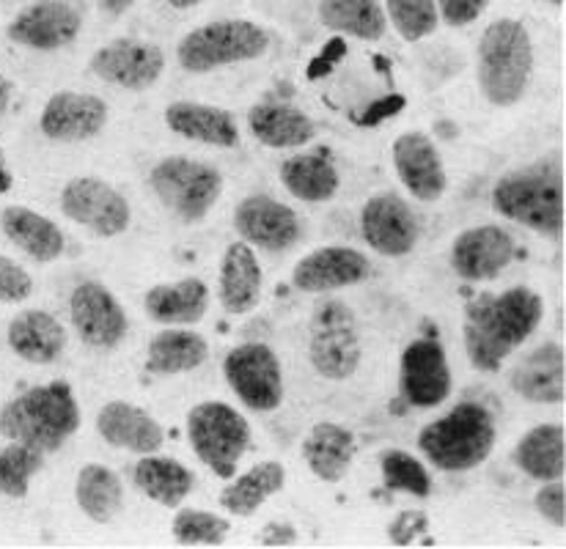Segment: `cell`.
I'll list each match as a JSON object with an SVG mask.
<instances>
[{
  "label": "cell",
  "mask_w": 566,
  "mask_h": 549,
  "mask_svg": "<svg viewBox=\"0 0 566 549\" xmlns=\"http://www.w3.org/2000/svg\"><path fill=\"white\" fill-rule=\"evenodd\" d=\"M545 316V299L528 286L506 288L503 294H479L468 303L462 338L475 371L497 373L536 332Z\"/></svg>",
  "instance_id": "6da1fadb"
},
{
  "label": "cell",
  "mask_w": 566,
  "mask_h": 549,
  "mask_svg": "<svg viewBox=\"0 0 566 549\" xmlns=\"http://www.w3.org/2000/svg\"><path fill=\"white\" fill-rule=\"evenodd\" d=\"M81 429V407L66 382H48L25 390L0 410V434L42 454H55Z\"/></svg>",
  "instance_id": "7a4b0ae2"
},
{
  "label": "cell",
  "mask_w": 566,
  "mask_h": 549,
  "mask_svg": "<svg viewBox=\"0 0 566 549\" xmlns=\"http://www.w3.org/2000/svg\"><path fill=\"white\" fill-rule=\"evenodd\" d=\"M492 209L542 236L564 231V171L562 162H534L506 173L492 187Z\"/></svg>",
  "instance_id": "3957f363"
},
{
  "label": "cell",
  "mask_w": 566,
  "mask_h": 549,
  "mask_svg": "<svg viewBox=\"0 0 566 549\" xmlns=\"http://www.w3.org/2000/svg\"><path fill=\"white\" fill-rule=\"evenodd\" d=\"M475 72L484 99L495 107H514L528 92L534 72V42L520 20H495L486 25L475 53Z\"/></svg>",
  "instance_id": "277c9868"
},
{
  "label": "cell",
  "mask_w": 566,
  "mask_h": 549,
  "mask_svg": "<svg viewBox=\"0 0 566 549\" xmlns=\"http://www.w3.org/2000/svg\"><path fill=\"white\" fill-rule=\"evenodd\" d=\"M495 418L484 404L462 401L440 421L418 432V451L443 473H465L486 462L495 448Z\"/></svg>",
  "instance_id": "5b68a950"
},
{
  "label": "cell",
  "mask_w": 566,
  "mask_h": 549,
  "mask_svg": "<svg viewBox=\"0 0 566 549\" xmlns=\"http://www.w3.org/2000/svg\"><path fill=\"white\" fill-rule=\"evenodd\" d=\"M270 50L264 28L251 20H218L196 28L179 42L177 61L190 75H203L220 66L245 64L262 59Z\"/></svg>",
  "instance_id": "8992f818"
},
{
  "label": "cell",
  "mask_w": 566,
  "mask_h": 549,
  "mask_svg": "<svg viewBox=\"0 0 566 549\" xmlns=\"http://www.w3.org/2000/svg\"><path fill=\"white\" fill-rule=\"evenodd\" d=\"M188 440L192 454L218 478H234L237 464L251 445V423L231 404L203 401L190 410Z\"/></svg>",
  "instance_id": "52a82bcc"
},
{
  "label": "cell",
  "mask_w": 566,
  "mask_h": 549,
  "mask_svg": "<svg viewBox=\"0 0 566 549\" xmlns=\"http://www.w3.org/2000/svg\"><path fill=\"white\" fill-rule=\"evenodd\" d=\"M364 358L358 319L342 299L316 305L308 327V360L322 379L344 382L358 371Z\"/></svg>",
  "instance_id": "ba28073f"
},
{
  "label": "cell",
  "mask_w": 566,
  "mask_h": 549,
  "mask_svg": "<svg viewBox=\"0 0 566 549\" xmlns=\"http://www.w3.org/2000/svg\"><path fill=\"white\" fill-rule=\"evenodd\" d=\"M149 184L168 212L182 223H198L212 212L223 192V173L209 162L166 157L149 173Z\"/></svg>",
  "instance_id": "9c48e42d"
},
{
  "label": "cell",
  "mask_w": 566,
  "mask_h": 549,
  "mask_svg": "<svg viewBox=\"0 0 566 549\" xmlns=\"http://www.w3.org/2000/svg\"><path fill=\"white\" fill-rule=\"evenodd\" d=\"M223 373L237 399L253 412H275L283 404V368L268 344H240L223 360Z\"/></svg>",
  "instance_id": "30bf717a"
},
{
  "label": "cell",
  "mask_w": 566,
  "mask_h": 549,
  "mask_svg": "<svg viewBox=\"0 0 566 549\" xmlns=\"http://www.w3.org/2000/svg\"><path fill=\"white\" fill-rule=\"evenodd\" d=\"M61 212L72 220V223L83 225L96 236H122L129 229V203L116 187H111L102 179L94 177H77L66 182L61 190Z\"/></svg>",
  "instance_id": "8fae6325"
},
{
  "label": "cell",
  "mask_w": 566,
  "mask_h": 549,
  "mask_svg": "<svg viewBox=\"0 0 566 549\" xmlns=\"http://www.w3.org/2000/svg\"><path fill=\"white\" fill-rule=\"evenodd\" d=\"M83 14L72 0H36L6 28V36L25 50L53 53L81 36Z\"/></svg>",
  "instance_id": "7c38bea8"
},
{
  "label": "cell",
  "mask_w": 566,
  "mask_h": 549,
  "mask_svg": "<svg viewBox=\"0 0 566 549\" xmlns=\"http://www.w3.org/2000/svg\"><path fill=\"white\" fill-rule=\"evenodd\" d=\"M88 70L111 86L146 92L166 72V53L160 44L140 42V39H113L92 55Z\"/></svg>",
  "instance_id": "4fadbf2b"
},
{
  "label": "cell",
  "mask_w": 566,
  "mask_h": 549,
  "mask_svg": "<svg viewBox=\"0 0 566 549\" xmlns=\"http://www.w3.org/2000/svg\"><path fill=\"white\" fill-rule=\"evenodd\" d=\"M360 234L379 256L401 258L416 251L421 225L405 198L396 192H377L360 209Z\"/></svg>",
  "instance_id": "5bb4252c"
},
{
  "label": "cell",
  "mask_w": 566,
  "mask_h": 549,
  "mask_svg": "<svg viewBox=\"0 0 566 549\" xmlns=\"http://www.w3.org/2000/svg\"><path fill=\"white\" fill-rule=\"evenodd\" d=\"M451 366L446 358L443 344L434 338H418L407 344L401 352V373L399 388L401 395L410 407L418 410H432L440 407L451 395Z\"/></svg>",
  "instance_id": "9a60e30c"
},
{
  "label": "cell",
  "mask_w": 566,
  "mask_h": 549,
  "mask_svg": "<svg viewBox=\"0 0 566 549\" xmlns=\"http://www.w3.org/2000/svg\"><path fill=\"white\" fill-rule=\"evenodd\" d=\"M70 319L77 338L92 349H116L127 336V314L102 283H77L70 297Z\"/></svg>",
  "instance_id": "2e32d148"
},
{
  "label": "cell",
  "mask_w": 566,
  "mask_h": 549,
  "mask_svg": "<svg viewBox=\"0 0 566 549\" xmlns=\"http://www.w3.org/2000/svg\"><path fill=\"white\" fill-rule=\"evenodd\" d=\"M234 229L242 242L270 253L289 251L303 236V223H300L297 212L270 196L242 198L234 209Z\"/></svg>",
  "instance_id": "e0dca14e"
},
{
  "label": "cell",
  "mask_w": 566,
  "mask_h": 549,
  "mask_svg": "<svg viewBox=\"0 0 566 549\" xmlns=\"http://www.w3.org/2000/svg\"><path fill=\"white\" fill-rule=\"evenodd\" d=\"M111 118V107L102 96L61 92L53 94L39 116V129L44 138L59 140V144H77V140H92L105 129Z\"/></svg>",
  "instance_id": "ac0fdd59"
},
{
  "label": "cell",
  "mask_w": 566,
  "mask_h": 549,
  "mask_svg": "<svg viewBox=\"0 0 566 549\" xmlns=\"http://www.w3.org/2000/svg\"><path fill=\"white\" fill-rule=\"evenodd\" d=\"M371 275V262L355 247L331 245L300 258L292 270V286L305 294H325L358 286Z\"/></svg>",
  "instance_id": "d6986e66"
},
{
  "label": "cell",
  "mask_w": 566,
  "mask_h": 549,
  "mask_svg": "<svg viewBox=\"0 0 566 549\" xmlns=\"http://www.w3.org/2000/svg\"><path fill=\"white\" fill-rule=\"evenodd\" d=\"M394 168L405 190L423 203L440 201L449 187L443 157L423 133H405L394 140Z\"/></svg>",
  "instance_id": "ffe728a7"
},
{
  "label": "cell",
  "mask_w": 566,
  "mask_h": 549,
  "mask_svg": "<svg viewBox=\"0 0 566 549\" xmlns=\"http://www.w3.org/2000/svg\"><path fill=\"white\" fill-rule=\"evenodd\" d=\"M514 262V240L501 225H475L451 245V270L462 281H492Z\"/></svg>",
  "instance_id": "44dd1931"
},
{
  "label": "cell",
  "mask_w": 566,
  "mask_h": 549,
  "mask_svg": "<svg viewBox=\"0 0 566 549\" xmlns=\"http://www.w3.org/2000/svg\"><path fill=\"white\" fill-rule=\"evenodd\" d=\"M96 432L113 448L129 451V454H157L166 443V432L160 423L138 404L129 401H107L96 415Z\"/></svg>",
  "instance_id": "7402d4cb"
},
{
  "label": "cell",
  "mask_w": 566,
  "mask_h": 549,
  "mask_svg": "<svg viewBox=\"0 0 566 549\" xmlns=\"http://www.w3.org/2000/svg\"><path fill=\"white\" fill-rule=\"evenodd\" d=\"M166 124L179 138L196 140L203 146H218V149H234L240 144V127L229 110L218 105H203V102L179 99L166 107Z\"/></svg>",
  "instance_id": "603a6c76"
},
{
  "label": "cell",
  "mask_w": 566,
  "mask_h": 549,
  "mask_svg": "<svg viewBox=\"0 0 566 549\" xmlns=\"http://www.w3.org/2000/svg\"><path fill=\"white\" fill-rule=\"evenodd\" d=\"M9 349L33 366H50L64 355L66 330L48 310H22L6 330Z\"/></svg>",
  "instance_id": "cb8c5ba5"
},
{
  "label": "cell",
  "mask_w": 566,
  "mask_h": 549,
  "mask_svg": "<svg viewBox=\"0 0 566 549\" xmlns=\"http://www.w3.org/2000/svg\"><path fill=\"white\" fill-rule=\"evenodd\" d=\"M512 390L534 404H562L566 399V363L558 344H542L512 371Z\"/></svg>",
  "instance_id": "d4e9b609"
},
{
  "label": "cell",
  "mask_w": 566,
  "mask_h": 549,
  "mask_svg": "<svg viewBox=\"0 0 566 549\" xmlns=\"http://www.w3.org/2000/svg\"><path fill=\"white\" fill-rule=\"evenodd\" d=\"M262 264L248 242H234L226 247L223 264H220V303L226 314H251L262 299Z\"/></svg>",
  "instance_id": "484cf974"
},
{
  "label": "cell",
  "mask_w": 566,
  "mask_h": 549,
  "mask_svg": "<svg viewBox=\"0 0 566 549\" xmlns=\"http://www.w3.org/2000/svg\"><path fill=\"white\" fill-rule=\"evenodd\" d=\"M144 310L157 325H198L209 310V288L201 277H182L177 283H160L144 297Z\"/></svg>",
  "instance_id": "4316f807"
},
{
  "label": "cell",
  "mask_w": 566,
  "mask_h": 549,
  "mask_svg": "<svg viewBox=\"0 0 566 549\" xmlns=\"http://www.w3.org/2000/svg\"><path fill=\"white\" fill-rule=\"evenodd\" d=\"M248 129L268 149H300L311 144L316 124L286 102H259L248 110Z\"/></svg>",
  "instance_id": "83f0119b"
},
{
  "label": "cell",
  "mask_w": 566,
  "mask_h": 549,
  "mask_svg": "<svg viewBox=\"0 0 566 549\" xmlns=\"http://www.w3.org/2000/svg\"><path fill=\"white\" fill-rule=\"evenodd\" d=\"M0 229L14 242L22 253L33 258V262L50 264L55 258L64 256V231L44 214L33 212L28 207H6L0 212Z\"/></svg>",
  "instance_id": "f1b7e54d"
},
{
  "label": "cell",
  "mask_w": 566,
  "mask_h": 549,
  "mask_svg": "<svg viewBox=\"0 0 566 549\" xmlns=\"http://www.w3.org/2000/svg\"><path fill=\"white\" fill-rule=\"evenodd\" d=\"M355 434L342 423H316L303 440V458L311 473L325 484H338L355 458Z\"/></svg>",
  "instance_id": "f546056e"
},
{
  "label": "cell",
  "mask_w": 566,
  "mask_h": 549,
  "mask_svg": "<svg viewBox=\"0 0 566 549\" xmlns=\"http://www.w3.org/2000/svg\"><path fill=\"white\" fill-rule=\"evenodd\" d=\"M281 184L300 201L325 203L336 198L342 179H338V168L333 162L331 151L316 149L308 151V155H294L283 160Z\"/></svg>",
  "instance_id": "4dcf8cb0"
},
{
  "label": "cell",
  "mask_w": 566,
  "mask_h": 549,
  "mask_svg": "<svg viewBox=\"0 0 566 549\" xmlns=\"http://www.w3.org/2000/svg\"><path fill=\"white\" fill-rule=\"evenodd\" d=\"M514 464L539 484L562 481L566 469V432L562 423H542L525 432L514 448Z\"/></svg>",
  "instance_id": "1f68e13d"
},
{
  "label": "cell",
  "mask_w": 566,
  "mask_h": 549,
  "mask_svg": "<svg viewBox=\"0 0 566 549\" xmlns=\"http://www.w3.org/2000/svg\"><path fill=\"white\" fill-rule=\"evenodd\" d=\"M133 484L144 492L149 500H155L163 508H177L182 506L196 489V475L190 467L171 456L160 454H146L135 464L133 469Z\"/></svg>",
  "instance_id": "d6a6232c"
},
{
  "label": "cell",
  "mask_w": 566,
  "mask_h": 549,
  "mask_svg": "<svg viewBox=\"0 0 566 549\" xmlns=\"http://www.w3.org/2000/svg\"><path fill=\"white\" fill-rule=\"evenodd\" d=\"M209 344L201 332L163 330L146 349V371L157 377H177L207 363Z\"/></svg>",
  "instance_id": "836d02e7"
},
{
  "label": "cell",
  "mask_w": 566,
  "mask_h": 549,
  "mask_svg": "<svg viewBox=\"0 0 566 549\" xmlns=\"http://www.w3.org/2000/svg\"><path fill=\"white\" fill-rule=\"evenodd\" d=\"M286 484V469L281 462H259L234 484L220 492V506L234 517H253Z\"/></svg>",
  "instance_id": "e575fe53"
},
{
  "label": "cell",
  "mask_w": 566,
  "mask_h": 549,
  "mask_svg": "<svg viewBox=\"0 0 566 549\" xmlns=\"http://www.w3.org/2000/svg\"><path fill=\"white\" fill-rule=\"evenodd\" d=\"M75 500L92 522L107 525L122 514L124 484L105 464H86L75 481Z\"/></svg>",
  "instance_id": "d590c367"
},
{
  "label": "cell",
  "mask_w": 566,
  "mask_h": 549,
  "mask_svg": "<svg viewBox=\"0 0 566 549\" xmlns=\"http://www.w3.org/2000/svg\"><path fill=\"white\" fill-rule=\"evenodd\" d=\"M322 25L360 42H379L388 31V17L379 0H322Z\"/></svg>",
  "instance_id": "8d00e7d4"
},
{
  "label": "cell",
  "mask_w": 566,
  "mask_h": 549,
  "mask_svg": "<svg viewBox=\"0 0 566 549\" xmlns=\"http://www.w3.org/2000/svg\"><path fill=\"white\" fill-rule=\"evenodd\" d=\"M44 469V454L33 445L9 443L0 451V495L22 500L31 489L33 475Z\"/></svg>",
  "instance_id": "74e56055"
},
{
  "label": "cell",
  "mask_w": 566,
  "mask_h": 549,
  "mask_svg": "<svg viewBox=\"0 0 566 549\" xmlns=\"http://www.w3.org/2000/svg\"><path fill=\"white\" fill-rule=\"evenodd\" d=\"M382 9L405 42H421L440 25L438 0H385Z\"/></svg>",
  "instance_id": "f35d334b"
},
{
  "label": "cell",
  "mask_w": 566,
  "mask_h": 549,
  "mask_svg": "<svg viewBox=\"0 0 566 549\" xmlns=\"http://www.w3.org/2000/svg\"><path fill=\"white\" fill-rule=\"evenodd\" d=\"M379 469H382V481L388 489L407 492L412 497H429L432 495V475L418 462V456L407 454L401 448H390L379 456Z\"/></svg>",
  "instance_id": "ab89813d"
},
{
  "label": "cell",
  "mask_w": 566,
  "mask_h": 549,
  "mask_svg": "<svg viewBox=\"0 0 566 549\" xmlns=\"http://www.w3.org/2000/svg\"><path fill=\"white\" fill-rule=\"evenodd\" d=\"M174 539L179 545H223L229 539L231 522L220 514L201 511V508H182L174 517Z\"/></svg>",
  "instance_id": "60d3db41"
},
{
  "label": "cell",
  "mask_w": 566,
  "mask_h": 549,
  "mask_svg": "<svg viewBox=\"0 0 566 549\" xmlns=\"http://www.w3.org/2000/svg\"><path fill=\"white\" fill-rule=\"evenodd\" d=\"M33 294V277L14 258L0 256V303H25Z\"/></svg>",
  "instance_id": "b9f144b4"
},
{
  "label": "cell",
  "mask_w": 566,
  "mask_h": 549,
  "mask_svg": "<svg viewBox=\"0 0 566 549\" xmlns=\"http://www.w3.org/2000/svg\"><path fill=\"white\" fill-rule=\"evenodd\" d=\"M536 514L553 528H564L566 525V486L562 481H547L534 497Z\"/></svg>",
  "instance_id": "7bdbcfd3"
},
{
  "label": "cell",
  "mask_w": 566,
  "mask_h": 549,
  "mask_svg": "<svg viewBox=\"0 0 566 549\" xmlns=\"http://www.w3.org/2000/svg\"><path fill=\"white\" fill-rule=\"evenodd\" d=\"M429 530L427 511H401L394 522L388 525V539L390 545L410 547L421 539V534Z\"/></svg>",
  "instance_id": "ee69618b"
},
{
  "label": "cell",
  "mask_w": 566,
  "mask_h": 549,
  "mask_svg": "<svg viewBox=\"0 0 566 549\" xmlns=\"http://www.w3.org/2000/svg\"><path fill=\"white\" fill-rule=\"evenodd\" d=\"M486 3L490 0H438V14L446 25L462 28L479 20L484 14Z\"/></svg>",
  "instance_id": "f6af8a7d"
},
{
  "label": "cell",
  "mask_w": 566,
  "mask_h": 549,
  "mask_svg": "<svg viewBox=\"0 0 566 549\" xmlns=\"http://www.w3.org/2000/svg\"><path fill=\"white\" fill-rule=\"evenodd\" d=\"M297 528L289 522H270L268 528L262 530L259 541L268 547H286V545H297Z\"/></svg>",
  "instance_id": "bcb514c9"
},
{
  "label": "cell",
  "mask_w": 566,
  "mask_h": 549,
  "mask_svg": "<svg viewBox=\"0 0 566 549\" xmlns=\"http://www.w3.org/2000/svg\"><path fill=\"white\" fill-rule=\"evenodd\" d=\"M135 0H96V6H99L102 11H105L107 17H122L127 14L129 9H133Z\"/></svg>",
  "instance_id": "7dc6e473"
},
{
  "label": "cell",
  "mask_w": 566,
  "mask_h": 549,
  "mask_svg": "<svg viewBox=\"0 0 566 549\" xmlns=\"http://www.w3.org/2000/svg\"><path fill=\"white\" fill-rule=\"evenodd\" d=\"M11 92H14V86H11L9 77H6L3 72H0V116H3V113L9 110V105H11Z\"/></svg>",
  "instance_id": "c3c4849f"
},
{
  "label": "cell",
  "mask_w": 566,
  "mask_h": 549,
  "mask_svg": "<svg viewBox=\"0 0 566 549\" xmlns=\"http://www.w3.org/2000/svg\"><path fill=\"white\" fill-rule=\"evenodd\" d=\"M11 182H14V179H11L9 166H6L3 151H0V192H9L11 190Z\"/></svg>",
  "instance_id": "681fc988"
},
{
  "label": "cell",
  "mask_w": 566,
  "mask_h": 549,
  "mask_svg": "<svg viewBox=\"0 0 566 549\" xmlns=\"http://www.w3.org/2000/svg\"><path fill=\"white\" fill-rule=\"evenodd\" d=\"M166 3L171 6V9L185 11V9H192V6H198V3H201V0H166Z\"/></svg>",
  "instance_id": "f907efd6"
},
{
  "label": "cell",
  "mask_w": 566,
  "mask_h": 549,
  "mask_svg": "<svg viewBox=\"0 0 566 549\" xmlns=\"http://www.w3.org/2000/svg\"><path fill=\"white\" fill-rule=\"evenodd\" d=\"M547 3H553V6H562L564 0H547Z\"/></svg>",
  "instance_id": "816d5d0a"
}]
</instances>
